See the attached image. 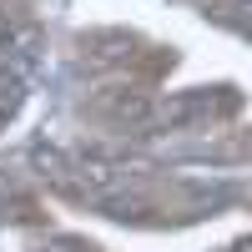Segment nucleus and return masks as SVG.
<instances>
[{"label": "nucleus", "instance_id": "nucleus-1", "mask_svg": "<svg viewBox=\"0 0 252 252\" xmlns=\"http://www.w3.org/2000/svg\"><path fill=\"white\" fill-rule=\"evenodd\" d=\"M222 26H232V31H242V35H252V0H242V5H217L212 10Z\"/></svg>", "mask_w": 252, "mask_h": 252}, {"label": "nucleus", "instance_id": "nucleus-2", "mask_svg": "<svg viewBox=\"0 0 252 252\" xmlns=\"http://www.w3.org/2000/svg\"><path fill=\"white\" fill-rule=\"evenodd\" d=\"M20 96H26V86H20L15 76H0V116H10L20 106Z\"/></svg>", "mask_w": 252, "mask_h": 252}]
</instances>
